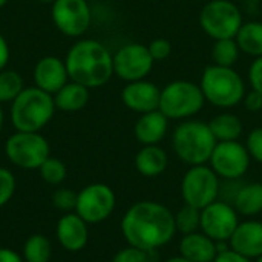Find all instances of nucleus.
<instances>
[{
  "instance_id": "7",
  "label": "nucleus",
  "mask_w": 262,
  "mask_h": 262,
  "mask_svg": "<svg viewBox=\"0 0 262 262\" xmlns=\"http://www.w3.org/2000/svg\"><path fill=\"white\" fill-rule=\"evenodd\" d=\"M243 14L230 0H210L200 12L203 31L213 40L235 38L243 26Z\"/></svg>"
},
{
  "instance_id": "35",
  "label": "nucleus",
  "mask_w": 262,
  "mask_h": 262,
  "mask_svg": "<svg viewBox=\"0 0 262 262\" xmlns=\"http://www.w3.org/2000/svg\"><path fill=\"white\" fill-rule=\"evenodd\" d=\"M149 52L155 61L166 60L172 52V45L167 38H155L149 43Z\"/></svg>"
},
{
  "instance_id": "31",
  "label": "nucleus",
  "mask_w": 262,
  "mask_h": 262,
  "mask_svg": "<svg viewBox=\"0 0 262 262\" xmlns=\"http://www.w3.org/2000/svg\"><path fill=\"white\" fill-rule=\"evenodd\" d=\"M157 252H146L132 246H127L126 249H121L114 258L112 262H152V255Z\"/></svg>"
},
{
  "instance_id": "23",
  "label": "nucleus",
  "mask_w": 262,
  "mask_h": 262,
  "mask_svg": "<svg viewBox=\"0 0 262 262\" xmlns=\"http://www.w3.org/2000/svg\"><path fill=\"white\" fill-rule=\"evenodd\" d=\"M233 207L243 216L262 213V183L243 184L233 198Z\"/></svg>"
},
{
  "instance_id": "3",
  "label": "nucleus",
  "mask_w": 262,
  "mask_h": 262,
  "mask_svg": "<svg viewBox=\"0 0 262 262\" xmlns=\"http://www.w3.org/2000/svg\"><path fill=\"white\" fill-rule=\"evenodd\" d=\"M216 143L218 141L213 137L209 123L196 120L180 123L172 135L173 152L183 163L189 166L209 163Z\"/></svg>"
},
{
  "instance_id": "4",
  "label": "nucleus",
  "mask_w": 262,
  "mask_h": 262,
  "mask_svg": "<svg viewBox=\"0 0 262 262\" xmlns=\"http://www.w3.org/2000/svg\"><path fill=\"white\" fill-rule=\"evenodd\" d=\"M54 97L37 86L25 88L11 104V121L18 132H38L55 112Z\"/></svg>"
},
{
  "instance_id": "29",
  "label": "nucleus",
  "mask_w": 262,
  "mask_h": 262,
  "mask_svg": "<svg viewBox=\"0 0 262 262\" xmlns=\"http://www.w3.org/2000/svg\"><path fill=\"white\" fill-rule=\"evenodd\" d=\"M175 226L177 232H181L183 235L195 233L201 227V210L184 204L177 213H175Z\"/></svg>"
},
{
  "instance_id": "9",
  "label": "nucleus",
  "mask_w": 262,
  "mask_h": 262,
  "mask_svg": "<svg viewBox=\"0 0 262 262\" xmlns=\"http://www.w3.org/2000/svg\"><path fill=\"white\" fill-rule=\"evenodd\" d=\"M6 158L21 169H38L49 158V144L38 132H15L5 143Z\"/></svg>"
},
{
  "instance_id": "13",
  "label": "nucleus",
  "mask_w": 262,
  "mask_h": 262,
  "mask_svg": "<svg viewBox=\"0 0 262 262\" xmlns=\"http://www.w3.org/2000/svg\"><path fill=\"white\" fill-rule=\"evenodd\" d=\"M51 12L55 28L68 37L83 35L92 21L91 6L86 0H55Z\"/></svg>"
},
{
  "instance_id": "10",
  "label": "nucleus",
  "mask_w": 262,
  "mask_h": 262,
  "mask_svg": "<svg viewBox=\"0 0 262 262\" xmlns=\"http://www.w3.org/2000/svg\"><path fill=\"white\" fill-rule=\"evenodd\" d=\"M213 172L226 181L243 178L250 167V154L246 144L236 141H218L209 160Z\"/></svg>"
},
{
  "instance_id": "11",
  "label": "nucleus",
  "mask_w": 262,
  "mask_h": 262,
  "mask_svg": "<svg viewBox=\"0 0 262 262\" xmlns=\"http://www.w3.org/2000/svg\"><path fill=\"white\" fill-rule=\"evenodd\" d=\"M117 204L114 190L101 183L89 184L77 193L75 213L88 224H97L107 220Z\"/></svg>"
},
{
  "instance_id": "40",
  "label": "nucleus",
  "mask_w": 262,
  "mask_h": 262,
  "mask_svg": "<svg viewBox=\"0 0 262 262\" xmlns=\"http://www.w3.org/2000/svg\"><path fill=\"white\" fill-rule=\"evenodd\" d=\"M0 262H23L21 256L11 249H0Z\"/></svg>"
},
{
  "instance_id": "43",
  "label": "nucleus",
  "mask_w": 262,
  "mask_h": 262,
  "mask_svg": "<svg viewBox=\"0 0 262 262\" xmlns=\"http://www.w3.org/2000/svg\"><path fill=\"white\" fill-rule=\"evenodd\" d=\"M38 2H41V3H54L55 0H38Z\"/></svg>"
},
{
  "instance_id": "22",
  "label": "nucleus",
  "mask_w": 262,
  "mask_h": 262,
  "mask_svg": "<svg viewBox=\"0 0 262 262\" xmlns=\"http://www.w3.org/2000/svg\"><path fill=\"white\" fill-rule=\"evenodd\" d=\"M89 101V89L80 83L68 81L55 95V107L63 112H77L81 111Z\"/></svg>"
},
{
  "instance_id": "26",
  "label": "nucleus",
  "mask_w": 262,
  "mask_h": 262,
  "mask_svg": "<svg viewBox=\"0 0 262 262\" xmlns=\"http://www.w3.org/2000/svg\"><path fill=\"white\" fill-rule=\"evenodd\" d=\"M239 46L235 38H223L215 40L212 46V60L213 64L233 68V64L238 61L239 57Z\"/></svg>"
},
{
  "instance_id": "6",
  "label": "nucleus",
  "mask_w": 262,
  "mask_h": 262,
  "mask_svg": "<svg viewBox=\"0 0 262 262\" xmlns=\"http://www.w3.org/2000/svg\"><path fill=\"white\" fill-rule=\"evenodd\" d=\"M206 103L200 84L187 80H175L161 89L160 107L169 120H186L196 115Z\"/></svg>"
},
{
  "instance_id": "19",
  "label": "nucleus",
  "mask_w": 262,
  "mask_h": 262,
  "mask_svg": "<svg viewBox=\"0 0 262 262\" xmlns=\"http://www.w3.org/2000/svg\"><path fill=\"white\" fill-rule=\"evenodd\" d=\"M169 118L161 111L141 114L134 126V135L143 146L158 144L167 134Z\"/></svg>"
},
{
  "instance_id": "18",
  "label": "nucleus",
  "mask_w": 262,
  "mask_h": 262,
  "mask_svg": "<svg viewBox=\"0 0 262 262\" xmlns=\"http://www.w3.org/2000/svg\"><path fill=\"white\" fill-rule=\"evenodd\" d=\"M88 223L77 213H68L60 218L57 224V239L63 249L69 252H80L88 244Z\"/></svg>"
},
{
  "instance_id": "24",
  "label": "nucleus",
  "mask_w": 262,
  "mask_h": 262,
  "mask_svg": "<svg viewBox=\"0 0 262 262\" xmlns=\"http://www.w3.org/2000/svg\"><path fill=\"white\" fill-rule=\"evenodd\" d=\"M209 127L216 141H236L244 130L243 121L238 115L221 112L209 121Z\"/></svg>"
},
{
  "instance_id": "16",
  "label": "nucleus",
  "mask_w": 262,
  "mask_h": 262,
  "mask_svg": "<svg viewBox=\"0 0 262 262\" xmlns=\"http://www.w3.org/2000/svg\"><path fill=\"white\" fill-rule=\"evenodd\" d=\"M68 69L66 63L58 57L48 55L37 61L34 68V81L35 86L48 94H57L68 83Z\"/></svg>"
},
{
  "instance_id": "38",
  "label": "nucleus",
  "mask_w": 262,
  "mask_h": 262,
  "mask_svg": "<svg viewBox=\"0 0 262 262\" xmlns=\"http://www.w3.org/2000/svg\"><path fill=\"white\" fill-rule=\"evenodd\" d=\"M213 262H252V259L236 253L232 249H226L223 252H218V255H216V258H215Z\"/></svg>"
},
{
  "instance_id": "41",
  "label": "nucleus",
  "mask_w": 262,
  "mask_h": 262,
  "mask_svg": "<svg viewBox=\"0 0 262 262\" xmlns=\"http://www.w3.org/2000/svg\"><path fill=\"white\" fill-rule=\"evenodd\" d=\"M166 262H192V261H189V259H186V258H183V256L180 255V256H173V258L167 259Z\"/></svg>"
},
{
  "instance_id": "44",
  "label": "nucleus",
  "mask_w": 262,
  "mask_h": 262,
  "mask_svg": "<svg viewBox=\"0 0 262 262\" xmlns=\"http://www.w3.org/2000/svg\"><path fill=\"white\" fill-rule=\"evenodd\" d=\"M6 2H8V0H0V9L6 5Z\"/></svg>"
},
{
  "instance_id": "12",
  "label": "nucleus",
  "mask_w": 262,
  "mask_h": 262,
  "mask_svg": "<svg viewBox=\"0 0 262 262\" xmlns=\"http://www.w3.org/2000/svg\"><path fill=\"white\" fill-rule=\"evenodd\" d=\"M154 61L147 46L129 43L114 54V74L126 83L144 80L150 74Z\"/></svg>"
},
{
  "instance_id": "34",
  "label": "nucleus",
  "mask_w": 262,
  "mask_h": 262,
  "mask_svg": "<svg viewBox=\"0 0 262 262\" xmlns=\"http://www.w3.org/2000/svg\"><path fill=\"white\" fill-rule=\"evenodd\" d=\"M246 147L250 154V158L262 164V127L250 130V134L247 135Z\"/></svg>"
},
{
  "instance_id": "46",
  "label": "nucleus",
  "mask_w": 262,
  "mask_h": 262,
  "mask_svg": "<svg viewBox=\"0 0 262 262\" xmlns=\"http://www.w3.org/2000/svg\"><path fill=\"white\" fill-rule=\"evenodd\" d=\"M261 117H262V111H261Z\"/></svg>"
},
{
  "instance_id": "33",
  "label": "nucleus",
  "mask_w": 262,
  "mask_h": 262,
  "mask_svg": "<svg viewBox=\"0 0 262 262\" xmlns=\"http://www.w3.org/2000/svg\"><path fill=\"white\" fill-rule=\"evenodd\" d=\"M52 204L55 209L63 210V212H69V210H75L77 206V193L69 190V189H60L52 195Z\"/></svg>"
},
{
  "instance_id": "20",
  "label": "nucleus",
  "mask_w": 262,
  "mask_h": 262,
  "mask_svg": "<svg viewBox=\"0 0 262 262\" xmlns=\"http://www.w3.org/2000/svg\"><path fill=\"white\" fill-rule=\"evenodd\" d=\"M180 255L192 262H213L218 255V246L203 232L184 235L180 241Z\"/></svg>"
},
{
  "instance_id": "8",
  "label": "nucleus",
  "mask_w": 262,
  "mask_h": 262,
  "mask_svg": "<svg viewBox=\"0 0 262 262\" xmlns=\"http://www.w3.org/2000/svg\"><path fill=\"white\" fill-rule=\"evenodd\" d=\"M220 177L210 166H190L181 181V196L184 204L200 210L215 203L220 198Z\"/></svg>"
},
{
  "instance_id": "1",
  "label": "nucleus",
  "mask_w": 262,
  "mask_h": 262,
  "mask_svg": "<svg viewBox=\"0 0 262 262\" xmlns=\"http://www.w3.org/2000/svg\"><path fill=\"white\" fill-rule=\"evenodd\" d=\"M121 233L127 246L157 252L167 246L177 233L175 213L157 201L135 203L121 220Z\"/></svg>"
},
{
  "instance_id": "28",
  "label": "nucleus",
  "mask_w": 262,
  "mask_h": 262,
  "mask_svg": "<svg viewBox=\"0 0 262 262\" xmlns=\"http://www.w3.org/2000/svg\"><path fill=\"white\" fill-rule=\"evenodd\" d=\"M23 89V78L17 71H0V103H12Z\"/></svg>"
},
{
  "instance_id": "21",
  "label": "nucleus",
  "mask_w": 262,
  "mask_h": 262,
  "mask_svg": "<svg viewBox=\"0 0 262 262\" xmlns=\"http://www.w3.org/2000/svg\"><path fill=\"white\" fill-rule=\"evenodd\" d=\"M169 164L167 154L158 144L143 146L135 155V169L147 178H155L161 175Z\"/></svg>"
},
{
  "instance_id": "36",
  "label": "nucleus",
  "mask_w": 262,
  "mask_h": 262,
  "mask_svg": "<svg viewBox=\"0 0 262 262\" xmlns=\"http://www.w3.org/2000/svg\"><path fill=\"white\" fill-rule=\"evenodd\" d=\"M249 80L252 89L262 94V57H256L249 68Z\"/></svg>"
},
{
  "instance_id": "2",
  "label": "nucleus",
  "mask_w": 262,
  "mask_h": 262,
  "mask_svg": "<svg viewBox=\"0 0 262 262\" xmlns=\"http://www.w3.org/2000/svg\"><path fill=\"white\" fill-rule=\"evenodd\" d=\"M64 63L71 81L88 89L104 86L114 75V55L97 40L84 38L77 41L69 49Z\"/></svg>"
},
{
  "instance_id": "45",
  "label": "nucleus",
  "mask_w": 262,
  "mask_h": 262,
  "mask_svg": "<svg viewBox=\"0 0 262 262\" xmlns=\"http://www.w3.org/2000/svg\"><path fill=\"white\" fill-rule=\"evenodd\" d=\"M256 262H262V256L261 258H258V259H256Z\"/></svg>"
},
{
  "instance_id": "17",
  "label": "nucleus",
  "mask_w": 262,
  "mask_h": 262,
  "mask_svg": "<svg viewBox=\"0 0 262 262\" xmlns=\"http://www.w3.org/2000/svg\"><path fill=\"white\" fill-rule=\"evenodd\" d=\"M229 246L236 253L258 259L262 256V221H244L239 223L233 235L229 239Z\"/></svg>"
},
{
  "instance_id": "27",
  "label": "nucleus",
  "mask_w": 262,
  "mask_h": 262,
  "mask_svg": "<svg viewBox=\"0 0 262 262\" xmlns=\"http://www.w3.org/2000/svg\"><path fill=\"white\" fill-rule=\"evenodd\" d=\"M26 262H48L51 258V243L45 235H32L23 246Z\"/></svg>"
},
{
  "instance_id": "15",
  "label": "nucleus",
  "mask_w": 262,
  "mask_h": 262,
  "mask_svg": "<svg viewBox=\"0 0 262 262\" xmlns=\"http://www.w3.org/2000/svg\"><path fill=\"white\" fill-rule=\"evenodd\" d=\"M160 97H161V89L155 83L147 81L146 78L138 81H130L121 91L123 104L140 115L146 112L158 111Z\"/></svg>"
},
{
  "instance_id": "25",
  "label": "nucleus",
  "mask_w": 262,
  "mask_h": 262,
  "mask_svg": "<svg viewBox=\"0 0 262 262\" xmlns=\"http://www.w3.org/2000/svg\"><path fill=\"white\" fill-rule=\"evenodd\" d=\"M235 40L241 52L255 58L262 57V21H244Z\"/></svg>"
},
{
  "instance_id": "14",
  "label": "nucleus",
  "mask_w": 262,
  "mask_h": 262,
  "mask_svg": "<svg viewBox=\"0 0 262 262\" xmlns=\"http://www.w3.org/2000/svg\"><path fill=\"white\" fill-rule=\"evenodd\" d=\"M238 212L233 204L216 200L201 210V232L215 243H226L238 227Z\"/></svg>"
},
{
  "instance_id": "37",
  "label": "nucleus",
  "mask_w": 262,
  "mask_h": 262,
  "mask_svg": "<svg viewBox=\"0 0 262 262\" xmlns=\"http://www.w3.org/2000/svg\"><path fill=\"white\" fill-rule=\"evenodd\" d=\"M243 104L249 112H261L262 111V94L252 89L250 92H246L243 98Z\"/></svg>"
},
{
  "instance_id": "32",
  "label": "nucleus",
  "mask_w": 262,
  "mask_h": 262,
  "mask_svg": "<svg viewBox=\"0 0 262 262\" xmlns=\"http://www.w3.org/2000/svg\"><path fill=\"white\" fill-rule=\"evenodd\" d=\"M15 192V178L11 170L0 167V207L9 203Z\"/></svg>"
},
{
  "instance_id": "42",
  "label": "nucleus",
  "mask_w": 262,
  "mask_h": 262,
  "mask_svg": "<svg viewBox=\"0 0 262 262\" xmlns=\"http://www.w3.org/2000/svg\"><path fill=\"white\" fill-rule=\"evenodd\" d=\"M3 127V111H2V106H0V130Z\"/></svg>"
},
{
  "instance_id": "30",
  "label": "nucleus",
  "mask_w": 262,
  "mask_h": 262,
  "mask_svg": "<svg viewBox=\"0 0 262 262\" xmlns=\"http://www.w3.org/2000/svg\"><path fill=\"white\" fill-rule=\"evenodd\" d=\"M40 175L41 178L49 183V184H60L64 178H66V166L63 161L57 160V158H48L40 167Z\"/></svg>"
},
{
  "instance_id": "5",
  "label": "nucleus",
  "mask_w": 262,
  "mask_h": 262,
  "mask_svg": "<svg viewBox=\"0 0 262 262\" xmlns=\"http://www.w3.org/2000/svg\"><path fill=\"white\" fill-rule=\"evenodd\" d=\"M200 88L206 101L210 104L229 109L243 103L246 95V84L241 75L233 68L210 64L201 75Z\"/></svg>"
},
{
  "instance_id": "39",
  "label": "nucleus",
  "mask_w": 262,
  "mask_h": 262,
  "mask_svg": "<svg viewBox=\"0 0 262 262\" xmlns=\"http://www.w3.org/2000/svg\"><path fill=\"white\" fill-rule=\"evenodd\" d=\"M8 61H9V46H8V41L5 40V37L0 34V71L5 69Z\"/></svg>"
}]
</instances>
